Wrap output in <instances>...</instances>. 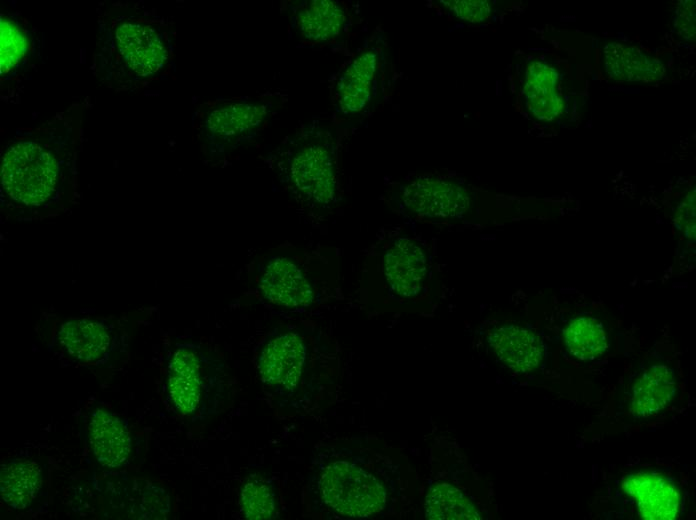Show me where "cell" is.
I'll use <instances>...</instances> for the list:
<instances>
[{
  "label": "cell",
  "mask_w": 696,
  "mask_h": 520,
  "mask_svg": "<svg viewBox=\"0 0 696 520\" xmlns=\"http://www.w3.org/2000/svg\"><path fill=\"white\" fill-rule=\"evenodd\" d=\"M567 351L579 360H590L603 354L608 338L603 325L588 316L575 317L563 331Z\"/></svg>",
  "instance_id": "obj_24"
},
{
  "label": "cell",
  "mask_w": 696,
  "mask_h": 520,
  "mask_svg": "<svg viewBox=\"0 0 696 520\" xmlns=\"http://www.w3.org/2000/svg\"><path fill=\"white\" fill-rule=\"evenodd\" d=\"M273 165L285 190L310 210L329 208L337 192V144L333 131L303 124L275 150Z\"/></svg>",
  "instance_id": "obj_3"
},
{
  "label": "cell",
  "mask_w": 696,
  "mask_h": 520,
  "mask_svg": "<svg viewBox=\"0 0 696 520\" xmlns=\"http://www.w3.org/2000/svg\"><path fill=\"white\" fill-rule=\"evenodd\" d=\"M676 391L673 370L662 363H654L639 374L629 397V412L634 418H648L658 414L672 401Z\"/></svg>",
  "instance_id": "obj_18"
},
{
  "label": "cell",
  "mask_w": 696,
  "mask_h": 520,
  "mask_svg": "<svg viewBox=\"0 0 696 520\" xmlns=\"http://www.w3.org/2000/svg\"><path fill=\"white\" fill-rule=\"evenodd\" d=\"M675 222L678 227L684 228L687 236L695 234V191H690L685 200L678 206Z\"/></svg>",
  "instance_id": "obj_27"
},
{
  "label": "cell",
  "mask_w": 696,
  "mask_h": 520,
  "mask_svg": "<svg viewBox=\"0 0 696 520\" xmlns=\"http://www.w3.org/2000/svg\"><path fill=\"white\" fill-rule=\"evenodd\" d=\"M400 200L410 215L437 222L463 219L471 210L473 197L454 180L421 176L402 185Z\"/></svg>",
  "instance_id": "obj_10"
},
{
  "label": "cell",
  "mask_w": 696,
  "mask_h": 520,
  "mask_svg": "<svg viewBox=\"0 0 696 520\" xmlns=\"http://www.w3.org/2000/svg\"><path fill=\"white\" fill-rule=\"evenodd\" d=\"M52 341L55 350L69 362L100 366L124 351L126 333L117 321L69 318L57 325Z\"/></svg>",
  "instance_id": "obj_9"
},
{
  "label": "cell",
  "mask_w": 696,
  "mask_h": 520,
  "mask_svg": "<svg viewBox=\"0 0 696 520\" xmlns=\"http://www.w3.org/2000/svg\"><path fill=\"white\" fill-rule=\"evenodd\" d=\"M284 102V95L270 92L203 102L194 112L193 141L218 162L255 140Z\"/></svg>",
  "instance_id": "obj_4"
},
{
  "label": "cell",
  "mask_w": 696,
  "mask_h": 520,
  "mask_svg": "<svg viewBox=\"0 0 696 520\" xmlns=\"http://www.w3.org/2000/svg\"><path fill=\"white\" fill-rule=\"evenodd\" d=\"M559 74L550 64L528 63L523 92L528 111L538 120L553 121L564 112V99L557 90Z\"/></svg>",
  "instance_id": "obj_19"
},
{
  "label": "cell",
  "mask_w": 696,
  "mask_h": 520,
  "mask_svg": "<svg viewBox=\"0 0 696 520\" xmlns=\"http://www.w3.org/2000/svg\"><path fill=\"white\" fill-rule=\"evenodd\" d=\"M622 487L636 501L642 518L672 520L677 517L680 495L669 480L648 473H637L628 476Z\"/></svg>",
  "instance_id": "obj_16"
},
{
  "label": "cell",
  "mask_w": 696,
  "mask_h": 520,
  "mask_svg": "<svg viewBox=\"0 0 696 520\" xmlns=\"http://www.w3.org/2000/svg\"><path fill=\"white\" fill-rule=\"evenodd\" d=\"M167 391L178 412L201 417L214 413L224 403L229 376L211 350L194 343H180L168 362Z\"/></svg>",
  "instance_id": "obj_7"
},
{
  "label": "cell",
  "mask_w": 696,
  "mask_h": 520,
  "mask_svg": "<svg viewBox=\"0 0 696 520\" xmlns=\"http://www.w3.org/2000/svg\"><path fill=\"white\" fill-rule=\"evenodd\" d=\"M91 73L115 93L140 94L170 75L175 32L171 20L139 2L99 4Z\"/></svg>",
  "instance_id": "obj_2"
},
{
  "label": "cell",
  "mask_w": 696,
  "mask_h": 520,
  "mask_svg": "<svg viewBox=\"0 0 696 520\" xmlns=\"http://www.w3.org/2000/svg\"><path fill=\"white\" fill-rule=\"evenodd\" d=\"M0 19V98L17 104L42 60L43 36L20 11L2 12Z\"/></svg>",
  "instance_id": "obj_8"
},
{
  "label": "cell",
  "mask_w": 696,
  "mask_h": 520,
  "mask_svg": "<svg viewBox=\"0 0 696 520\" xmlns=\"http://www.w3.org/2000/svg\"><path fill=\"white\" fill-rule=\"evenodd\" d=\"M90 98L46 121L17 129L1 149L2 221L55 219L77 203L78 159Z\"/></svg>",
  "instance_id": "obj_1"
},
{
  "label": "cell",
  "mask_w": 696,
  "mask_h": 520,
  "mask_svg": "<svg viewBox=\"0 0 696 520\" xmlns=\"http://www.w3.org/2000/svg\"><path fill=\"white\" fill-rule=\"evenodd\" d=\"M488 342L498 359L516 373L537 368L544 356L539 337L523 326L502 324L492 329Z\"/></svg>",
  "instance_id": "obj_15"
},
{
  "label": "cell",
  "mask_w": 696,
  "mask_h": 520,
  "mask_svg": "<svg viewBox=\"0 0 696 520\" xmlns=\"http://www.w3.org/2000/svg\"><path fill=\"white\" fill-rule=\"evenodd\" d=\"M695 1L679 2L674 22L675 31L685 40H695Z\"/></svg>",
  "instance_id": "obj_26"
},
{
  "label": "cell",
  "mask_w": 696,
  "mask_h": 520,
  "mask_svg": "<svg viewBox=\"0 0 696 520\" xmlns=\"http://www.w3.org/2000/svg\"><path fill=\"white\" fill-rule=\"evenodd\" d=\"M290 28L306 43L327 42L340 35L346 23L344 7L337 1L311 0L290 10Z\"/></svg>",
  "instance_id": "obj_14"
},
{
  "label": "cell",
  "mask_w": 696,
  "mask_h": 520,
  "mask_svg": "<svg viewBox=\"0 0 696 520\" xmlns=\"http://www.w3.org/2000/svg\"><path fill=\"white\" fill-rule=\"evenodd\" d=\"M441 3L456 17L472 23L485 21L492 12L487 0H442Z\"/></svg>",
  "instance_id": "obj_25"
},
{
  "label": "cell",
  "mask_w": 696,
  "mask_h": 520,
  "mask_svg": "<svg viewBox=\"0 0 696 520\" xmlns=\"http://www.w3.org/2000/svg\"><path fill=\"white\" fill-rule=\"evenodd\" d=\"M309 356L305 336L294 330L272 334L259 349L258 377L278 412L294 415L306 407L311 389Z\"/></svg>",
  "instance_id": "obj_6"
},
{
  "label": "cell",
  "mask_w": 696,
  "mask_h": 520,
  "mask_svg": "<svg viewBox=\"0 0 696 520\" xmlns=\"http://www.w3.org/2000/svg\"><path fill=\"white\" fill-rule=\"evenodd\" d=\"M607 74L617 81L657 82L666 74L665 65L639 48L610 42L603 49Z\"/></svg>",
  "instance_id": "obj_20"
},
{
  "label": "cell",
  "mask_w": 696,
  "mask_h": 520,
  "mask_svg": "<svg viewBox=\"0 0 696 520\" xmlns=\"http://www.w3.org/2000/svg\"><path fill=\"white\" fill-rule=\"evenodd\" d=\"M1 498L13 509L27 508L42 486V471L31 460L13 459L4 463L0 474Z\"/></svg>",
  "instance_id": "obj_22"
},
{
  "label": "cell",
  "mask_w": 696,
  "mask_h": 520,
  "mask_svg": "<svg viewBox=\"0 0 696 520\" xmlns=\"http://www.w3.org/2000/svg\"><path fill=\"white\" fill-rule=\"evenodd\" d=\"M428 270L425 250L413 239H396L385 253V278L390 290L398 296H416L426 283Z\"/></svg>",
  "instance_id": "obj_13"
},
{
  "label": "cell",
  "mask_w": 696,
  "mask_h": 520,
  "mask_svg": "<svg viewBox=\"0 0 696 520\" xmlns=\"http://www.w3.org/2000/svg\"><path fill=\"white\" fill-rule=\"evenodd\" d=\"M382 479L356 456L334 457L312 465L304 488L311 511L325 510L346 518H368L387 503Z\"/></svg>",
  "instance_id": "obj_5"
},
{
  "label": "cell",
  "mask_w": 696,
  "mask_h": 520,
  "mask_svg": "<svg viewBox=\"0 0 696 520\" xmlns=\"http://www.w3.org/2000/svg\"><path fill=\"white\" fill-rule=\"evenodd\" d=\"M259 289L266 300L288 308L307 307L314 299L312 284L303 269L284 256H274L265 264Z\"/></svg>",
  "instance_id": "obj_12"
},
{
  "label": "cell",
  "mask_w": 696,
  "mask_h": 520,
  "mask_svg": "<svg viewBox=\"0 0 696 520\" xmlns=\"http://www.w3.org/2000/svg\"><path fill=\"white\" fill-rule=\"evenodd\" d=\"M382 56L376 47L358 52L339 74L335 84V100L345 115L365 111L377 93L381 77Z\"/></svg>",
  "instance_id": "obj_11"
},
{
  "label": "cell",
  "mask_w": 696,
  "mask_h": 520,
  "mask_svg": "<svg viewBox=\"0 0 696 520\" xmlns=\"http://www.w3.org/2000/svg\"><path fill=\"white\" fill-rule=\"evenodd\" d=\"M425 516L431 520H477L481 514L458 488L446 482L432 485L425 499Z\"/></svg>",
  "instance_id": "obj_23"
},
{
  "label": "cell",
  "mask_w": 696,
  "mask_h": 520,
  "mask_svg": "<svg viewBox=\"0 0 696 520\" xmlns=\"http://www.w3.org/2000/svg\"><path fill=\"white\" fill-rule=\"evenodd\" d=\"M89 443L98 462L110 468L124 466L130 454L126 422L103 408H96L88 423Z\"/></svg>",
  "instance_id": "obj_17"
},
{
  "label": "cell",
  "mask_w": 696,
  "mask_h": 520,
  "mask_svg": "<svg viewBox=\"0 0 696 520\" xmlns=\"http://www.w3.org/2000/svg\"><path fill=\"white\" fill-rule=\"evenodd\" d=\"M239 503L241 513L246 519L278 518L284 509L278 479L260 473L250 474L241 486Z\"/></svg>",
  "instance_id": "obj_21"
}]
</instances>
